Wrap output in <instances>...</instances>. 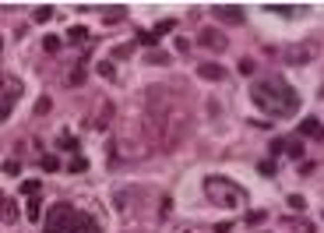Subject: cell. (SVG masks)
I'll use <instances>...</instances> for the list:
<instances>
[{"label": "cell", "instance_id": "cell-1", "mask_svg": "<svg viewBox=\"0 0 324 233\" xmlns=\"http://www.w3.org/2000/svg\"><path fill=\"white\" fill-rule=\"evenodd\" d=\"M250 99H254L257 110H264L268 116H278V120H289V116L300 110L296 89L282 74H268V78H261V82H254L250 85Z\"/></svg>", "mask_w": 324, "mask_h": 233}, {"label": "cell", "instance_id": "cell-2", "mask_svg": "<svg viewBox=\"0 0 324 233\" xmlns=\"http://www.w3.org/2000/svg\"><path fill=\"white\" fill-rule=\"evenodd\" d=\"M46 233H102L99 230V219L88 216L85 209L78 205H50L46 212Z\"/></svg>", "mask_w": 324, "mask_h": 233}, {"label": "cell", "instance_id": "cell-3", "mask_svg": "<svg viewBox=\"0 0 324 233\" xmlns=\"http://www.w3.org/2000/svg\"><path fill=\"white\" fill-rule=\"evenodd\" d=\"M205 194L212 198V205H222V209H236V205L243 202L240 184H233V180H229V177H222V173L205 177Z\"/></svg>", "mask_w": 324, "mask_h": 233}, {"label": "cell", "instance_id": "cell-4", "mask_svg": "<svg viewBox=\"0 0 324 233\" xmlns=\"http://www.w3.org/2000/svg\"><path fill=\"white\" fill-rule=\"evenodd\" d=\"M197 46H205V50H212V53H222V50L229 46V39H226L219 28H201V32H197Z\"/></svg>", "mask_w": 324, "mask_h": 233}, {"label": "cell", "instance_id": "cell-5", "mask_svg": "<svg viewBox=\"0 0 324 233\" xmlns=\"http://www.w3.org/2000/svg\"><path fill=\"white\" fill-rule=\"evenodd\" d=\"M212 18H219V21H226V25H243V7L219 4V7H212Z\"/></svg>", "mask_w": 324, "mask_h": 233}, {"label": "cell", "instance_id": "cell-6", "mask_svg": "<svg viewBox=\"0 0 324 233\" xmlns=\"http://www.w3.org/2000/svg\"><path fill=\"white\" fill-rule=\"evenodd\" d=\"M18 96H21L18 82H11V78H7V82H4V106H0V116H4V120L11 116V106L18 103Z\"/></svg>", "mask_w": 324, "mask_h": 233}, {"label": "cell", "instance_id": "cell-7", "mask_svg": "<svg viewBox=\"0 0 324 233\" xmlns=\"http://www.w3.org/2000/svg\"><path fill=\"white\" fill-rule=\"evenodd\" d=\"M317 50H321V46L310 39V43H303V46H296V50L289 53V60H293V64H310V60L317 57Z\"/></svg>", "mask_w": 324, "mask_h": 233}, {"label": "cell", "instance_id": "cell-8", "mask_svg": "<svg viewBox=\"0 0 324 233\" xmlns=\"http://www.w3.org/2000/svg\"><path fill=\"white\" fill-rule=\"evenodd\" d=\"M264 14H278V18H293V14H303V7H293V4H264Z\"/></svg>", "mask_w": 324, "mask_h": 233}, {"label": "cell", "instance_id": "cell-9", "mask_svg": "<svg viewBox=\"0 0 324 233\" xmlns=\"http://www.w3.org/2000/svg\"><path fill=\"white\" fill-rule=\"evenodd\" d=\"M300 134H307V138L321 134V120H317V116H307V120H300Z\"/></svg>", "mask_w": 324, "mask_h": 233}, {"label": "cell", "instance_id": "cell-10", "mask_svg": "<svg viewBox=\"0 0 324 233\" xmlns=\"http://www.w3.org/2000/svg\"><path fill=\"white\" fill-rule=\"evenodd\" d=\"M197 74H201V78H208V82H219V78H222V67H219V64H201Z\"/></svg>", "mask_w": 324, "mask_h": 233}, {"label": "cell", "instance_id": "cell-11", "mask_svg": "<svg viewBox=\"0 0 324 233\" xmlns=\"http://www.w3.org/2000/svg\"><path fill=\"white\" fill-rule=\"evenodd\" d=\"M67 43H74V46H78V43H88V28H85V25H74V28L67 32Z\"/></svg>", "mask_w": 324, "mask_h": 233}, {"label": "cell", "instance_id": "cell-12", "mask_svg": "<svg viewBox=\"0 0 324 233\" xmlns=\"http://www.w3.org/2000/svg\"><path fill=\"white\" fill-rule=\"evenodd\" d=\"M39 166H43V170H50V173H53V170H60V159H57V155H53V152H46V155H39Z\"/></svg>", "mask_w": 324, "mask_h": 233}, {"label": "cell", "instance_id": "cell-13", "mask_svg": "<svg viewBox=\"0 0 324 233\" xmlns=\"http://www.w3.org/2000/svg\"><path fill=\"white\" fill-rule=\"evenodd\" d=\"M286 152L293 155V159H303V141H300V138H289V141H286Z\"/></svg>", "mask_w": 324, "mask_h": 233}, {"label": "cell", "instance_id": "cell-14", "mask_svg": "<svg viewBox=\"0 0 324 233\" xmlns=\"http://www.w3.org/2000/svg\"><path fill=\"white\" fill-rule=\"evenodd\" d=\"M57 145H60V152H78V138L74 134H60Z\"/></svg>", "mask_w": 324, "mask_h": 233}, {"label": "cell", "instance_id": "cell-15", "mask_svg": "<svg viewBox=\"0 0 324 233\" xmlns=\"http://www.w3.org/2000/svg\"><path fill=\"white\" fill-rule=\"evenodd\" d=\"M32 18H35L39 25H43V21H50V18H53V7H50V4H43V7H35V11H32Z\"/></svg>", "mask_w": 324, "mask_h": 233}, {"label": "cell", "instance_id": "cell-16", "mask_svg": "<svg viewBox=\"0 0 324 233\" xmlns=\"http://www.w3.org/2000/svg\"><path fill=\"white\" fill-rule=\"evenodd\" d=\"M39 205H43V202H39V198H32V202H28V209H25V216H28L32 223H39V216H43V209H39Z\"/></svg>", "mask_w": 324, "mask_h": 233}, {"label": "cell", "instance_id": "cell-17", "mask_svg": "<svg viewBox=\"0 0 324 233\" xmlns=\"http://www.w3.org/2000/svg\"><path fill=\"white\" fill-rule=\"evenodd\" d=\"M39 187H43V180H25V184H21V194L35 198V194H39Z\"/></svg>", "mask_w": 324, "mask_h": 233}, {"label": "cell", "instance_id": "cell-18", "mask_svg": "<svg viewBox=\"0 0 324 233\" xmlns=\"http://www.w3.org/2000/svg\"><path fill=\"white\" fill-rule=\"evenodd\" d=\"M43 50H46V53H57V50H60V35H46V39H43Z\"/></svg>", "mask_w": 324, "mask_h": 233}, {"label": "cell", "instance_id": "cell-19", "mask_svg": "<svg viewBox=\"0 0 324 233\" xmlns=\"http://www.w3.org/2000/svg\"><path fill=\"white\" fill-rule=\"evenodd\" d=\"M289 209H293V212H303V209H307V198H303V194H289Z\"/></svg>", "mask_w": 324, "mask_h": 233}, {"label": "cell", "instance_id": "cell-20", "mask_svg": "<svg viewBox=\"0 0 324 233\" xmlns=\"http://www.w3.org/2000/svg\"><path fill=\"white\" fill-rule=\"evenodd\" d=\"M169 28H176V21H173V18H166V21H159V25L152 28V35H159V39H162V32H169Z\"/></svg>", "mask_w": 324, "mask_h": 233}, {"label": "cell", "instance_id": "cell-21", "mask_svg": "<svg viewBox=\"0 0 324 233\" xmlns=\"http://www.w3.org/2000/svg\"><path fill=\"white\" fill-rule=\"evenodd\" d=\"M102 18H106V21H120V18H127V7H113V11H106Z\"/></svg>", "mask_w": 324, "mask_h": 233}, {"label": "cell", "instance_id": "cell-22", "mask_svg": "<svg viewBox=\"0 0 324 233\" xmlns=\"http://www.w3.org/2000/svg\"><path fill=\"white\" fill-rule=\"evenodd\" d=\"M138 43H141V46H159V35H152V32H141V35H138Z\"/></svg>", "mask_w": 324, "mask_h": 233}, {"label": "cell", "instance_id": "cell-23", "mask_svg": "<svg viewBox=\"0 0 324 233\" xmlns=\"http://www.w3.org/2000/svg\"><path fill=\"white\" fill-rule=\"evenodd\" d=\"M148 64H169V57L162 53V50H152V53H148Z\"/></svg>", "mask_w": 324, "mask_h": 233}, {"label": "cell", "instance_id": "cell-24", "mask_svg": "<svg viewBox=\"0 0 324 233\" xmlns=\"http://www.w3.org/2000/svg\"><path fill=\"white\" fill-rule=\"evenodd\" d=\"M257 173H261V177H271V173H275V163H271V159L257 163Z\"/></svg>", "mask_w": 324, "mask_h": 233}, {"label": "cell", "instance_id": "cell-25", "mask_svg": "<svg viewBox=\"0 0 324 233\" xmlns=\"http://www.w3.org/2000/svg\"><path fill=\"white\" fill-rule=\"evenodd\" d=\"M254 67H257V64H254L250 57H243V60H240V74H254Z\"/></svg>", "mask_w": 324, "mask_h": 233}, {"label": "cell", "instance_id": "cell-26", "mask_svg": "<svg viewBox=\"0 0 324 233\" xmlns=\"http://www.w3.org/2000/svg\"><path fill=\"white\" fill-rule=\"evenodd\" d=\"M4 173H7V177H18V173H21V166H18L14 159H7V163H4Z\"/></svg>", "mask_w": 324, "mask_h": 233}, {"label": "cell", "instance_id": "cell-27", "mask_svg": "<svg viewBox=\"0 0 324 233\" xmlns=\"http://www.w3.org/2000/svg\"><path fill=\"white\" fill-rule=\"evenodd\" d=\"M71 170H74V173H81V170H88V163L81 159V155H74V159H71Z\"/></svg>", "mask_w": 324, "mask_h": 233}, {"label": "cell", "instance_id": "cell-28", "mask_svg": "<svg viewBox=\"0 0 324 233\" xmlns=\"http://www.w3.org/2000/svg\"><path fill=\"white\" fill-rule=\"evenodd\" d=\"M4 205H7V209H4V219L11 223V219H14V202H11V198H4Z\"/></svg>", "mask_w": 324, "mask_h": 233}, {"label": "cell", "instance_id": "cell-29", "mask_svg": "<svg viewBox=\"0 0 324 233\" xmlns=\"http://www.w3.org/2000/svg\"><path fill=\"white\" fill-rule=\"evenodd\" d=\"M113 57H116V60H124V57H131V46H116V50H113Z\"/></svg>", "mask_w": 324, "mask_h": 233}, {"label": "cell", "instance_id": "cell-30", "mask_svg": "<svg viewBox=\"0 0 324 233\" xmlns=\"http://www.w3.org/2000/svg\"><path fill=\"white\" fill-rule=\"evenodd\" d=\"M278 152H286V141H282V138H278V141H271V155H278Z\"/></svg>", "mask_w": 324, "mask_h": 233}, {"label": "cell", "instance_id": "cell-31", "mask_svg": "<svg viewBox=\"0 0 324 233\" xmlns=\"http://www.w3.org/2000/svg\"><path fill=\"white\" fill-rule=\"evenodd\" d=\"M215 233H233V223H219V226H215Z\"/></svg>", "mask_w": 324, "mask_h": 233}, {"label": "cell", "instance_id": "cell-32", "mask_svg": "<svg viewBox=\"0 0 324 233\" xmlns=\"http://www.w3.org/2000/svg\"><path fill=\"white\" fill-rule=\"evenodd\" d=\"M321 96H324V89H321Z\"/></svg>", "mask_w": 324, "mask_h": 233}]
</instances>
